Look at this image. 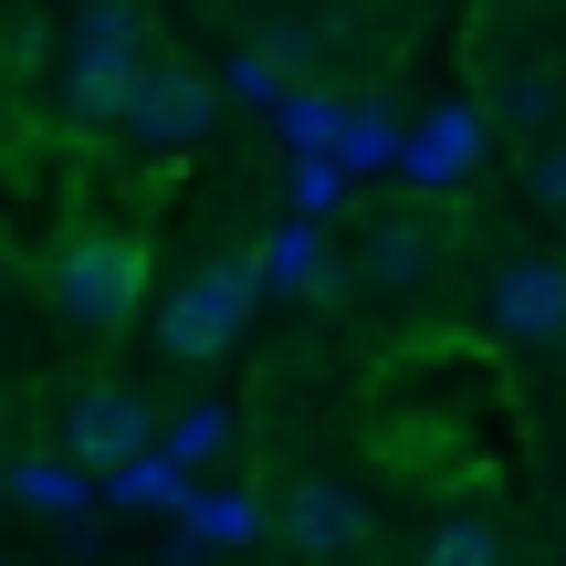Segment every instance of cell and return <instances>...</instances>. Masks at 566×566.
<instances>
[{
  "label": "cell",
  "instance_id": "30bf717a",
  "mask_svg": "<svg viewBox=\"0 0 566 566\" xmlns=\"http://www.w3.org/2000/svg\"><path fill=\"white\" fill-rule=\"evenodd\" d=\"M483 105H493V126H504V137H556V116H566V74H556V63H504Z\"/></svg>",
  "mask_w": 566,
  "mask_h": 566
},
{
  "label": "cell",
  "instance_id": "9c48e42d",
  "mask_svg": "<svg viewBox=\"0 0 566 566\" xmlns=\"http://www.w3.org/2000/svg\"><path fill=\"white\" fill-rule=\"evenodd\" d=\"M420 566H504V514H493L483 493L441 504V514L420 525Z\"/></svg>",
  "mask_w": 566,
  "mask_h": 566
},
{
  "label": "cell",
  "instance_id": "ba28073f",
  "mask_svg": "<svg viewBox=\"0 0 566 566\" xmlns=\"http://www.w3.org/2000/svg\"><path fill=\"white\" fill-rule=\"evenodd\" d=\"M430 273H441V231H430L420 210H378V221L357 231V283L367 294H420Z\"/></svg>",
  "mask_w": 566,
  "mask_h": 566
},
{
  "label": "cell",
  "instance_id": "52a82bcc",
  "mask_svg": "<svg viewBox=\"0 0 566 566\" xmlns=\"http://www.w3.org/2000/svg\"><path fill=\"white\" fill-rule=\"evenodd\" d=\"M273 525H283L294 556H357L367 546V493L336 483V472H294L283 504H273Z\"/></svg>",
  "mask_w": 566,
  "mask_h": 566
},
{
  "label": "cell",
  "instance_id": "7c38bea8",
  "mask_svg": "<svg viewBox=\"0 0 566 566\" xmlns=\"http://www.w3.org/2000/svg\"><path fill=\"white\" fill-rule=\"evenodd\" d=\"M210 441H221V409H189V420H179V430H168V451H189V462H200V451H210Z\"/></svg>",
  "mask_w": 566,
  "mask_h": 566
},
{
  "label": "cell",
  "instance_id": "6da1fadb",
  "mask_svg": "<svg viewBox=\"0 0 566 566\" xmlns=\"http://www.w3.org/2000/svg\"><path fill=\"white\" fill-rule=\"evenodd\" d=\"M137 283H147V231L137 221H84L53 252V315L74 336H116L137 315Z\"/></svg>",
  "mask_w": 566,
  "mask_h": 566
},
{
  "label": "cell",
  "instance_id": "7a4b0ae2",
  "mask_svg": "<svg viewBox=\"0 0 566 566\" xmlns=\"http://www.w3.org/2000/svg\"><path fill=\"white\" fill-rule=\"evenodd\" d=\"M137 63H147V0H84L74 42H63V116H74L84 137H105Z\"/></svg>",
  "mask_w": 566,
  "mask_h": 566
},
{
  "label": "cell",
  "instance_id": "8fae6325",
  "mask_svg": "<svg viewBox=\"0 0 566 566\" xmlns=\"http://www.w3.org/2000/svg\"><path fill=\"white\" fill-rule=\"evenodd\" d=\"M525 210L566 221V137H535V158H525Z\"/></svg>",
  "mask_w": 566,
  "mask_h": 566
},
{
  "label": "cell",
  "instance_id": "5b68a950",
  "mask_svg": "<svg viewBox=\"0 0 566 566\" xmlns=\"http://www.w3.org/2000/svg\"><path fill=\"white\" fill-rule=\"evenodd\" d=\"M147 399L126 378H84V388H63V420H53V441H63V462H84V472H126L147 451Z\"/></svg>",
  "mask_w": 566,
  "mask_h": 566
},
{
  "label": "cell",
  "instance_id": "3957f363",
  "mask_svg": "<svg viewBox=\"0 0 566 566\" xmlns=\"http://www.w3.org/2000/svg\"><path fill=\"white\" fill-rule=\"evenodd\" d=\"M210 116H221V95H210L200 63L147 53L137 74H126V105H116V126H105V137H126L137 158H179V147L210 137Z\"/></svg>",
  "mask_w": 566,
  "mask_h": 566
},
{
  "label": "cell",
  "instance_id": "277c9868",
  "mask_svg": "<svg viewBox=\"0 0 566 566\" xmlns=\"http://www.w3.org/2000/svg\"><path fill=\"white\" fill-rule=\"evenodd\" d=\"M472 315H483L493 346H525V357L566 346V252H504L472 294Z\"/></svg>",
  "mask_w": 566,
  "mask_h": 566
},
{
  "label": "cell",
  "instance_id": "8992f818",
  "mask_svg": "<svg viewBox=\"0 0 566 566\" xmlns=\"http://www.w3.org/2000/svg\"><path fill=\"white\" fill-rule=\"evenodd\" d=\"M242 304H252V263H210V273H189L179 304L158 315V346H168L179 367H210L231 336H242Z\"/></svg>",
  "mask_w": 566,
  "mask_h": 566
}]
</instances>
